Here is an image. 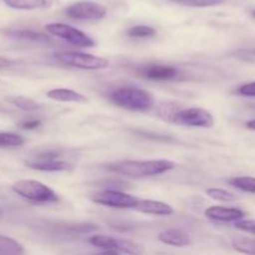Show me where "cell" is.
Wrapping results in <instances>:
<instances>
[{"mask_svg":"<svg viewBox=\"0 0 255 255\" xmlns=\"http://www.w3.org/2000/svg\"><path fill=\"white\" fill-rule=\"evenodd\" d=\"M158 241L161 243L167 244V246L179 247V248L188 247L193 243L191 236L179 231V229H167V231L161 232L158 234Z\"/></svg>","mask_w":255,"mask_h":255,"instance_id":"cell-13","label":"cell"},{"mask_svg":"<svg viewBox=\"0 0 255 255\" xmlns=\"http://www.w3.org/2000/svg\"><path fill=\"white\" fill-rule=\"evenodd\" d=\"M12 191L34 203H54L59 201L57 194L45 183L35 179H20L12 184Z\"/></svg>","mask_w":255,"mask_h":255,"instance_id":"cell-4","label":"cell"},{"mask_svg":"<svg viewBox=\"0 0 255 255\" xmlns=\"http://www.w3.org/2000/svg\"><path fill=\"white\" fill-rule=\"evenodd\" d=\"M142 75L151 80H169L177 76L178 71L173 66L166 65H148L141 70Z\"/></svg>","mask_w":255,"mask_h":255,"instance_id":"cell-14","label":"cell"},{"mask_svg":"<svg viewBox=\"0 0 255 255\" xmlns=\"http://www.w3.org/2000/svg\"><path fill=\"white\" fill-rule=\"evenodd\" d=\"M204 214L207 218L216 222H224V223H231V222H238L246 217L242 209L231 208V207H219L213 206L206 209Z\"/></svg>","mask_w":255,"mask_h":255,"instance_id":"cell-11","label":"cell"},{"mask_svg":"<svg viewBox=\"0 0 255 255\" xmlns=\"http://www.w3.org/2000/svg\"><path fill=\"white\" fill-rule=\"evenodd\" d=\"M89 243L96 248L104 249L107 253H115V254H142L144 252L143 247L138 243L128 241V239H120L114 238V237L109 236H92L89 238Z\"/></svg>","mask_w":255,"mask_h":255,"instance_id":"cell-6","label":"cell"},{"mask_svg":"<svg viewBox=\"0 0 255 255\" xmlns=\"http://www.w3.org/2000/svg\"><path fill=\"white\" fill-rule=\"evenodd\" d=\"M231 184L247 193L255 194V177L241 176L231 179Z\"/></svg>","mask_w":255,"mask_h":255,"instance_id":"cell-21","label":"cell"},{"mask_svg":"<svg viewBox=\"0 0 255 255\" xmlns=\"http://www.w3.org/2000/svg\"><path fill=\"white\" fill-rule=\"evenodd\" d=\"M11 9L35 10L46 5V0H2Z\"/></svg>","mask_w":255,"mask_h":255,"instance_id":"cell-18","label":"cell"},{"mask_svg":"<svg viewBox=\"0 0 255 255\" xmlns=\"http://www.w3.org/2000/svg\"><path fill=\"white\" fill-rule=\"evenodd\" d=\"M236 228L242 232L255 234V219H241L236 222Z\"/></svg>","mask_w":255,"mask_h":255,"instance_id":"cell-26","label":"cell"},{"mask_svg":"<svg viewBox=\"0 0 255 255\" xmlns=\"http://www.w3.org/2000/svg\"><path fill=\"white\" fill-rule=\"evenodd\" d=\"M10 101L17 107V109L22 110V111H27V112H32V111H36V110L40 109L39 104L35 102L34 100L31 99H27V97L24 96H16L14 99H11Z\"/></svg>","mask_w":255,"mask_h":255,"instance_id":"cell-23","label":"cell"},{"mask_svg":"<svg viewBox=\"0 0 255 255\" xmlns=\"http://www.w3.org/2000/svg\"><path fill=\"white\" fill-rule=\"evenodd\" d=\"M206 193L209 198L217 202H223V203H229V202H234L237 199V197L233 193L222 188H208Z\"/></svg>","mask_w":255,"mask_h":255,"instance_id":"cell-22","label":"cell"},{"mask_svg":"<svg viewBox=\"0 0 255 255\" xmlns=\"http://www.w3.org/2000/svg\"><path fill=\"white\" fill-rule=\"evenodd\" d=\"M46 31L54 36L60 37L69 44L79 47H92L95 46L94 39L85 34L81 30L74 26L64 24V22H52L46 25Z\"/></svg>","mask_w":255,"mask_h":255,"instance_id":"cell-7","label":"cell"},{"mask_svg":"<svg viewBox=\"0 0 255 255\" xmlns=\"http://www.w3.org/2000/svg\"><path fill=\"white\" fill-rule=\"evenodd\" d=\"M253 16H254V17H255V11H254V12H253Z\"/></svg>","mask_w":255,"mask_h":255,"instance_id":"cell-31","label":"cell"},{"mask_svg":"<svg viewBox=\"0 0 255 255\" xmlns=\"http://www.w3.org/2000/svg\"><path fill=\"white\" fill-rule=\"evenodd\" d=\"M46 96L50 100L59 102H77V104H84L87 101V97L80 92L74 91L70 89H52L47 91Z\"/></svg>","mask_w":255,"mask_h":255,"instance_id":"cell-15","label":"cell"},{"mask_svg":"<svg viewBox=\"0 0 255 255\" xmlns=\"http://www.w3.org/2000/svg\"><path fill=\"white\" fill-rule=\"evenodd\" d=\"M55 59L67 66L82 70H104L110 65V61L105 57L80 51H59L55 54Z\"/></svg>","mask_w":255,"mask_h":255,"instance_id":"cell-5","label":"cell"},{"mask_svg":"<svg viewBox=\"0 0 255 255\" xmlns=\"http://www.w3.org/2000/svg\"><path fill=\"white\" fill-rule=\"evenodd\" d=\"M6 34L10 37H15V39L26 40V41H35V42H49L50 37L46 35L41 34V32L32 31V30H9Z\"/></svg>","mask_w":255,"mask_h":255,"instance_id":"cell-16","label":"cell"},{"mask_svg":"<svg viewBox=\"0 0 255 255\" xmlns=\"http://www.w3.org/2000/svg\"><path fill=\"white\" fill-rule=\"evenodd\" d=\"M247 128L248 129H252V131H255V120H251V121H248L246 124Z\"/></svg>","mask_w":255,"mask_h":255,"instance_id":"cell-30","label":"cell"},{"mask_svg":"<svg viewBox=\"0 0 255 255\" xmlns=\"http://www.w3.org/2000/svg\"><path fill=\"white\" fill-rule=\"evenodd\" d=\"M174 168V163L168 159H148V161H124L112 167L117 173L133 178L159 176Z\"/></svg>","mask_w":255,"mask_h":255,"instance_id":"cell-1","label":"cell"},{"mask_svg":"<svg viewBox=\"0 0 255 255\" xmlns=\"http://www.w3.org/2000/svg\"><path fill=\"white\" fill-rule=\"evenodd\" d=\"M232 246L237 252L243 254H255V239L249 237H238L234 238Z\"/></svg>","mask_w":255,"mask_h":255,"instance_id":"cell-19","label":"cell"},{"mask_svg":"<svg viewBox=\"0 0 255 255\" xmlns=\"http://www.w3.org/2000/svg\"><path fill=\"white\" fill-rule=\"evenodd\" d=\"M66 15L75 20H84V21H97L104 19L107 10L100 2L81 0L71 4L65 10Z\"/></svg>","mask_w":255,"mask_h":255,"instance_id":"cell-8","label":"cell"},{"mask_svg":"<svg viewBox=\"0 0 255 255\" xmlns=\"http://www.w3.org/2000/svg\"><path fill=\"white\" fill-rule=\"evenodd\" d=\"M137 212L144 214H152V216L169 217L173 214V207L168 203L161 201H153V199H138L136 206L133 207Z\"/></svg>","mask_w":255,"mask_h":255,"instance_id":"cell-12","label":"cell"},{"mask_svg":"<svg viewBox=\"0 0 255 255\" xmlns=\"http://www.w3.org/2000/svg\"><path fill=\"white\" fill-rule=\"evenodd\" d=\"M156 34V30L147 25H136L127 30V35L131 37H152Z\"/></svg>","mask_w":255,"mask_h":255,"instance_id":"cell-24","label":"cell"},{"mask_svg":"<svg viewBox=\"0 0 255 255\" xmlns=\"http://www.w3.org/2000/svg\"><path fill=\"white\" fill-rule=\"evenodd\" d=\"M172 1L177 2V4L186 5V6L207 7L222 4V2H224V0H172Z\"/></svg>","mask_w":255,"mask_h":255,"instance_id":"cell-25","label":"cell"},{"mask_svg":"<svg viewBox=\"0 0 255 255\" xmlns=\"http://www.w3.org/2000/svg\"><path fill=\"white\" fill-rule=\"evenodd\" d=\"M110 99L115 105L129 111H148L154 105L149 92L134 86L117 87L110 94Z\"/></svg>","mask_w":255,"mask_h":255,"instance_id":"cell-2","label":"cell"},{"mask_svg":"<svg viewBox=\"0 0 255 255\" xmlns=\"http://www.w3.org/2000/svg\"><path fill=\"white\" fill-rule=\"evenodd\" d=\"M25 142V138L20 134L14 132L0 131V148H7V147H20Z\"/></svg>","mask_w":255,"mask_h":255,"instance_id":"cell-20","label":"cell"},{"mask_svg":"<svg viewBox=\"0 0 255 255\" xmlns=\"http://www.w3.org/2000/svg\"><path fill=\"white\" fill-rule=\"evenodd\" d=\"M11 65V61L9 59L4 56H0V69H5V67H9Z\"/></svg>","mask_w":255,"mask_h":255,"instance_id":"cell-29","label":"cell"},{"mask_svg":"<svg viewBox=\"0 0 255 255\" xmlns=\"http://www.w3.org/2000/svg\"><path fill=\"white\" fill-rule=\"evenodd\" d=\"M237 92H238L239 95H242V96L255 97V81L242 85V86H239V89L237 90Z\"/></svg>","mask_w":255,"mask_h":255,"instance_id":"cell-27","label":"cell"},{"mask_svg":"<svg viewBox=\"0 0 255 255\" xmlns=\"http://www.w3.org/2000/svg\"><path fill=\"white\" fill-rule=\"evenodd\" d=\"M40 124H41V122H40L39 120H34V121L24 122V124H22V128H25V129H34V128H37V127L40 126Z\"/></svg>","mask_w":255,"mask_h":255,"instance_id":"cell-28","label":"cell"},{"mask_svg":"<svg viewBox=\"0 0 255 255\" xmlns=\"http://www.w3.org/2000/svg\"><path fill=\"white\" fill-rule=\"evenodd\" d=\"M29 168L44 172H62L69 171L74 167L71 156H67L66 152L62 151H42L34 154L25 161Z\"/></svg>","mask_w":255,"mask_h":255,"instance_id":"cell-3","label":"cell"},{"mask_svg":"<svg viewBox=\"0 0 255 255\" xmlns=\"http://www.w3.org/2000/svg\"><path fill=\"white\" fill-rule=\"evenodd\" d=\"M173 121L177 124L201 128H211L214 125V119L211 112L199 107H189L177 111L173 115Z\"/></svg>","mask_w":255,"mask_h":255,"instance_id":"cell-9","label":"cell"},{"mask_svg":"<svg viewBox=\"0 0 255 255\" xmlns=\"http://www.w3.org/2000/svg\"><path fill=\"white\" fill-rule=\"evenodd\" d=\"M25 249L19 242L6 236H0V254H24Z\"/></svg>","mask_w":255,"mask_h":255,"instance_id":"cell-17","label":"cell"},{"mask_svg":"<svg viewBox=\"0 0 255 255\" xmlns=\"http://www.w3.org/2000/svg\"><path fill=\"white\" fill-rule=\"evenodd\" d=\"M92 201L97 204L111 207V208H133L138 202V198L131 196L128 193H124L120 191H112V189H106L95 193L91 197Z\"/></svg>","mask_w":255,"mask_h":255,"instance_id":"cell-10","label":"cell"}]
</instances>
